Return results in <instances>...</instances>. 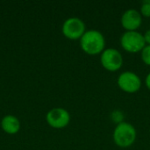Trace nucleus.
I'll return each mask as SVG.
<instances>
[{
  "mask_svg": "<svg viewBox=\"0 0 150 150\" xmlns=\"http://www.w3.org/2000/svg\"><path fill=\"white\" fill-rule=\"evenodd\" d=\"M80 47L82 50L89 55L101 54L105 49V36L98 30H87L80 39Z\"/></svg>",
  "mask_w": 150,
  "mask_h": 150,
  "instance_id": "obj_1",
  "label": "nucleus"
},
{
  "mask_svg": "<svg viewBox=\"0 0 150 150\" xmlns=\"http://www.w3.org/2000/svg\"><path fill=\"white\" fill-rule=\"evenodd\" d=\"M137 132L135 127L125 121L120 122L114 128L112 134V139L114 143L122 149H127L131 147L136 141Z\"/></svg>",
  "mask_w": 150,
  "mask_h": 150,
  "instance_id": "obj_2",
  "label": "nucleus"
},
{
  "mask_svg": "<svg viewBox=\"0 0 150 150\" xmlns=\"http://www.w3.org/2000/svg\"><path fill=\"white\" fill-rule=\"evenodd\" d=\"M121 47L131 54L142 52L145 47L146 42L144 36L138 31H126L120 38Z\"/></svg>",
  "mask_w": 150,
  "mask_h": 150,
  "instance_id": "obj_3",
  "label": "nucleus"
},
{
  "mask_svg": "<svg viewBox=\"0 0 150 150\" xmlns=\"http://www.w3.org/2000/svg\"><path fill=\"white\" fill-rule=\"evenodd\" d=\"M102 67L110 72L120 70L123 66V56L121 53L112 47L105 48L100 56Z\"/></svg>",
  "mask_w": 150,
  "mask_h": 150,
  "instance_id": "obj_4",
  "label": "nucleus"
},
{
  "mask_svg": "<svg viewBox=\"0 0 150 150\" xmlns=\"http://www.w3.org/2000/svg\"><path fill=\"white\" fill-rule=\"evenodd\" d=\"M62 32V34L69 40H80L86 32V26L81 18L72 17L63 22Z\"/></svg>",
  "mask_w": 150,
  "mask_h": 150,
  "instance_id": "obj_5",
  "label": "nucleus"
},
{
  "mask_svg": "<svg viewBox=\"0 0 150 150\" xmlns=\"http://www.w3.org/2000/svg\"><path fill=\"white\" fill-rule=\"evenodd\" d=\"M118 86L126 93L134 94L142 88V79L134 72L125 71L122 72L117 79Z\"/></svg>",
  "mask_w": 150,
  "mask_h": 150,
  "instance_id": "obj_6",
  "label": "nucleus"
},
{
  "mask_svg": "<svg viewBox=\"0 0 150 150\" xmlns=\"http://www.w3.org/2000/svg\"><path fill=\"white\" fill-rule=\"evenodd\" d=\"M46 120L51 127L55 129H62L69 124L70 115L66 109L57 107L50 110L47 113Z\"/></svg>",
  "mask_w": 150,
  "mask_h": 150,
  "instance_id": "obj_7",
  "label": "nucleus"
},
{
  "mask_svg": "<svg viewBox=\"0 0 150 150\" xmlns=\"http://www.w3.org/2000/svg\"><path fill=\"white\" fill-rule=\"evenodd\" d=\"M120 22L126 31H137L142 24V16L139 11L128 9L122 14Z\"/></svg>",
  "mask_w": 150,
  "mask_h": 150,
  "instance_id": "obj_8",
  "label": "nucleus"
},
{
  "mask_svg": "<svg viewBox=\"0 0 150 150\" xmlns=\"http://www.w3.org/2000/svg\"><path fill=\"white\" fill-rule=\"evenodd\" d=\"M1 127L4 133L8 134H16L20 130V122L13 115H6L1 121Z\"/></svg>",
  "mask_w": 150,
  "mask_h": 150,
  "instance_id": "obj_9",
  "label": "nucleus"
},
{
  "mask_svg": "<svg viewBox=\"0 0 150 150\" xmlns=\"http://www.w3.org/2000/svg\"><path fill=\"white\" fill-rule=\"evenodd\" d=\"M141 57L146 65L150 66V45H146L145 47L142 50Z\"/></svg>",
  "mask_w": 150,
  "mask_h": 150,
  "instance_id": "obj_10",
  "label": "nucleus"
},
{
  "mask_svg": "<svg viewBox=\"0 0 150 150\" xmlns=\"http://www.w3.org/2000/svg\"><path fill=\"white\" fill-rule=\"evenodd\" d=\"M140 13L142 17L145 18H150V2H144L140 10Z\"/></svg>",
  "mask_w": 150,
  "mask_h": 150,
  "instance_id": "obj_11",
  "label": "nucleus"
},
{
  "mask_svg": "<svg viewBox=\"0 0 150 150\" xmlns=\"http://www.w3.org/2000/svg\"><path fill=\"white\" fill-rule=\"evenodd\" d=\"M143 36H144L146 45H150V29L146 31V33L143 34Z\"/></svg>",
  "mask_w": 150,
  "mask_h": 150,
  "instance_id": "obj_12",
  "label": "nucleus"
},
{
  "mask_svg": "<svg viewBox=\"0 0 150 150\" xmlns=\"http://www.w3.org/2000/svg\"><path fill=\"white\" fill-rule=\"evenodd\" d=\"M145 84L147 86V88L150 91V73H149L145 78Z\"/></svg>",
  "mask_w": 150,
  "mask_h": 150,
  "instance_id": "obj_13",
  "label": "nucleus"
}]
</instances>
